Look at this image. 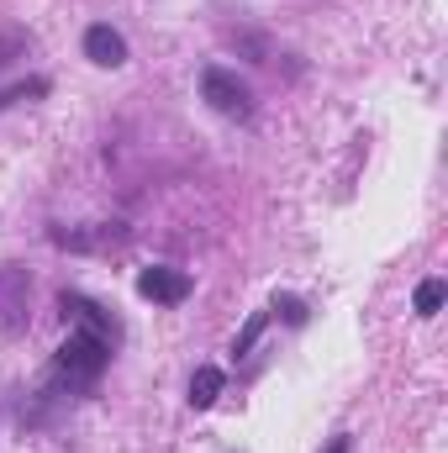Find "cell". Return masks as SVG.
Wrapping results in <instances>:
<instances>
[{
	"instance_id": "6da1fadb",
	"label": "cell",
	"mask_w": 448,
	"mask_h": 453,
	"mask_svg": "<svg viewBox=\"0 0 448 453\" xmlns=\"http://www.w3.org/2000/svg\"><path fill=\"white\" fill-rule=\"evenodd\" d=\"M106 364H112V348L74 327L69 338L58 342V353H53V380L64 390H85V385H96L106 374Z\"/></svg>"
},
{
	"instance_id": "7a4b0ae2",
	"label": "cell",
	"mask_w": 448,
	"mask_h": 453,
	"mask_svg": "<svg viewBox=\"0 0 448 453\" xmlns=\"http://www.w3.org/2000/svg\"><path fill=\"white\" fill-rule=\"evenodd\" d=\"M201 101L217 116H227V121H248V116H253V90H248L232 69H222V64L201 69Z\"/></svg>"
},
{
	"instance_id": "3957f363",
	"label": "cell",
	"mask_w": 448,
	"mask_h": 453,
	"mask_svg": "<svg viewBox=\"0 0 448 453\" xmlns=\"http://www.w3.org/2000/svg\"><path fill=\"white\" fill-rule=\"evenodd\" d=\"M32 322V274L21 264H0V333L16 338Z\"/></svg>"
},
{
	"instance_id": "277c9868",
	"label": "cell",
	"mask_w": 448,
	"mask_h": 453,
	"mask_svg": "<svg viewBox=\"0 0 448 453\" xmlns=\"http://www.w3.org/2000/svg\"><path fill=\"white\" fill-rule=\"evenodd\" d=\"M58 306H64V317H69L80 333L101 338L106 348H116V342H121V322H116L101 301H90V296H80V290H64V296H58Z\"/></svg>"
},
{
	"instance_id": "5b68a950",
	"label": "cell",
	"mask_w": 448,
	"mask_h": 453,
	"mask_svg": "<svg viewBox=\"0 0 448 453\" xmlns=\"http://www.w3.org/2000/svg\"><path fill=\"white\" fill-rule=\"evenodd\" d=\"M58 248H69V253H112V248H121L132 232L121 222H90V226H53L48 232Z\"/></svg>"
},
{
	"instance_id": "8992f818",
	"label": "cell",
	"mask_w": 448,
	"mask_h": 453,
	"mask_svg": "<svg viewBox=\"0 0 448 453\" xmlns=\"http://www.w3.org/2000/svg\"><path fill=\"white\" fill-rule=\"evenodd\" d=\"M137 296L153 301V306H180L190 296V274L185 269H169V264H153L137 274Z\"/></svg>"
},
{
	"instance_id": "52a82bcc",
	"label": "cell",
	"mask_w": 448,
	"mask_h": 453,
	"mask_svg": "<svg viewBox=\"0 0 448 453\" xmlns=\"http://www.w3.org/2000/svg\"><path fill=\"white\" fill-rule=\"evenodd\" d=\"M85 58L101 64V69H121L127 64V37L116 27H90L85 32Z\"/></svg>"
},
{
	"instance_id": "ba28073f",
	"label": "cell",
	"mask_w": 448,
	"mask_h": 453,
	"mask_svg": "<svg viewBox=\"0 0 448 453\" xmlns=\"http://www.w3.org/2000/svg\"><path fill=\"white\" fill-rule=\"evenodd\" d=\"M227 374L217 369V364H201L196 374H190V406L196 411H206V406H217V395H222Z\"/></svg>"
},
{
	"instance_id": "9c48e42d",
	"label": "cell",
	"mask_w": 448,
	"mask_h": 453,
	"mask_svg": "<svg viewBox=\"0 0 448 453\" xmlns=\"http://www.w3.org/2000/svg\"><path fill=\"white\" fill-rule=\"evenodd\" d=\"M412 306H417V317H438V306H444V280H422Z\"/></svg>"
},
{
	"instance_id": "30bf717a",
	"label": "cell",
	"mask_w": 448,
	"mask_h": 453,
	"mask_svg": "<svg viewBox=\"0 0 448 453\" xmlns=\"http://www.w3.org/2000/svg\"><path fill=\"white\" fill-rule=\"evenodd\" d=\"M264 327H269V311H253V317H248V327H243L237 342H232V353H237V358H243V353H253V342L264 338Z\"/></svg>"
},
{
	"instance_id": "8fae6325",
	"label": "cell",
	"mask_w": 448,
	"mask_h": 453,
	"mask_svg": "<svg viewBox=\"0 0 448 453\" xmlns=\"http://www.w3.org/2000/svg\"><path fill=\"white\" fill-rule=\"evenodd\" d=\"M37 96H48V80H21V85L0 90V111H5V106H16V101H37Z\"/></svg>"
},
{
	"instance_id": "7c38bea8",
	"label": "cell",
	"mask_w": 448,
	"mask_h": 453,
	"mask_svg": "<svg viewBox=\"0 0 448 453\" xmlns=\"http://www.w3.org/2000/svg\"><path fill=\"white\" fill-rule=\"evenodd\" d=\"M274 311H280V317H285L290 327H306V317H312L301 296H274Z\"/></svg>"
},
{
	"instance_id": "4fadbf2b",
	"label": "cell",
	"mask_w": 448,
	"mask_h": 453,
	"mask_svg": "<svg viewBox=\"0 0 448 453\" xmlns=\"http://www.w3.org/2000/svg\"><path fill=\"white\" fill-rule=\"evenodd\" d=\"M16 53H27V32H5V37H0V69H5Z\"/></svg>"
},
{
	"instance_id": "5bb4252c",
	"label": "cell",
	"mask_w": 448,
	"mask_h": 453,
	"mask_svg": "<svg viewBox=\"0 0 448 453\" xmlns=\"http://www.w3.org/2000/svg\"><path fill=\"white\" fill-rule=\"evenodd\" d=\"M322 453H353V438H348V433H337V438H333Z\"/></svg>"
}]
</instances>
